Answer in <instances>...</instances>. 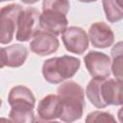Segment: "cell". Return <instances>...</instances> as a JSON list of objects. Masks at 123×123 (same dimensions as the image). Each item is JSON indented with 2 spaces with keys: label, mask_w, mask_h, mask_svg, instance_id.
I'll return each instance as SVG.
<instances>
[{
  "label": "cell",
  "mask_w": 123,
  "mask_h": 123,
  "mask_svg": "<svg viewBox=\"0 0 123 123\" xmlns=\"http://www.w3.org/2000/svg\"><path fill=\"white\" fill-rule=\"evenodd\" d=\"M57 94L62 99L63 107L60 119L64 122H73L80 119L86 107L84 88L76 82L67 81L58 86Z\"/></svg>",
  "instance_id": "cell-1"
},
{
  "label": "cell",
  "mask_w": 123,
  "mask_h": 123,
  "mask_svg": "<svg viewBox=\"0 0 123 123\" xmlns=\"http://www.w3.org/2000/svg\"><path fill=\"white\" fill-rule=\"evenodd\" d=\"M81 61L72 56L54 57L42 64V75L50 84H60L73 77L79 70Z\"/></svg>",
  "instance_id": "cell-2"
},
{
  "label": "cell",
  "mask_w": 123,
  "mask_h": 123,
  "mask_svg": "<svg viewBox=\"0 0 123 123\" xmlns=\"http://www.w3.org/2000/svg\"><path fill=\"white\" fill-rule=\"evenodd\" d=\"M40 30V13L36 8L23 9L17 20L15 38L18 41H28Z\"/></svg>",
  "instance_id": "cell-3"
},
{
  "label": "cell",
  "mask_w": 123,
  "mask_h": 123,
  "mask_svg": "<svg viewBox=\"0 0 123 123\" xmlns=\"http://www.w3.org/2000/svg\"><path fill=\"white\" fill-rule=\"evenodd\" d=\"M23 8L17 4H10L0 11V42L10 43L17 29V20Z\"/></svg>",
  "instance_id": "cell-4"
},
{
  "label": "cell",
  "mask_w": 123,
  "mask_h": 123,
  "mask_svg": "<svg viewBox=\"0 0 123 123\" xmlns=\"http://www.w3.org/2000/svg\"><path fill=\"white\" fill-rule=\"evenodd\" d=\"M86 67L92 78L108 79L111 72V60L105 53L89 51L85 57Z\"/></svg>",
  "instance_id": "cell-5"
},
{
  "label": "cell",
  "mask_w": 123,
  "mask_h": 123,
  "mask_svg": "<svg viewBox=\"0 0 123 123\" xmlns=\"http://www.w3.org/2000/svg\"><path fill=\"white\" fill-rule=\"evenodd\" d=\"M88 35L86 31L77 26L68 27L62 35V40L65 49L73 54L82 55L88 47Z\"/></svg>",
  "instance_id": "cell-6"
},
{
  "label": "cell",
  "mask_w": 123,
  "mask_h": 123,
  "mask_svg": "<svg viewBox=\"0 0 123 123\" xmlns=\"http://www.w3.org/2000/svg\"><path fill=\"white\" fill-rule=\"evenodd\" d=\"M59 46L60 41L57 38V36L41 29L33 37V39L30 42L31 51L41 57L55 53Z\"/></svg>",
  "instance_id": "cell-7"
},
{
  "label": "cell",
  "mask_w": 123,
  "mask_h": 123,
  "mask_svg": "<svg viewBox=\"0 0 123 123\" xmlns=\"http://www.w3.org/2000/svg\"><path fill=\"white\" fill-rule=\"evenodd\" d=\"M37 111L39 121L56 120L63 111L62 99L58 94H48L39 101Z\"/></svg>",
  "instance_id": "cell-8"
},
{
  "label": "cell",
  "mask_w": 123,
  "mask_h": 123,
  "mask_svg": "<svg viewBox=\"0 0 123 123\" xmlns=\"http://www.w3.org/2000/svg\"><path fill=\"white\" fill-rule=\"evenodd\" d=\"M66 14L59 11H42L40 13V29L55 36L62 35L68 28Z\"/></svg>",
  "instance_id": "cell-9"
},
{
  "label": "cell",
  "mask_w": 123,
  "mask_h": 123,
  "mask_svg": "<svg viewBox=\"0 0 123 123\" xmlns=\"http://www.w3.org/2000/svg\"><path fill=\"white\" fill-rule=\"evenodd\" d=\"M88 38L95 48H108L114 42V34L105 22H94L88 30Z\"/></svg>",
  "instance_id": "cell-10"
},
{
  "label": "cell",
  "mask_w": 123,
  "mask_h": 123,
  "mask_svg": "<svg viewBox=\"0 0 123 123\" xmlns=\"http://www.w3.org/2000/svg\"><path fill=\"white\" fill-rule=\"evenodd\" d=\"M28 49L21 44H12L1 48V68L19 67L24 64L28 57Z\"/></svg>",
  "instance_id": "cell-11"
},
{
  "label": "cell",
  "mask_w": 123,
  "mask_h": 123,
  "mask_svg": "<svg viewBox=\"0 0 123 123\" xmlns=\"http://www.w3.org/2000/svg\"><path fill=\"white\" fill-rule=\"evenodd\" d=\"M102 97L107 106L123 105V81L117 78L105 79L102 82Z\"/></svg>",
  "instance_id": "cell-12"
},
{
  "label": "cell",
  "mask_w": 123,
  "mask_h": 123,
  "mask_svg": "<svg viewBox=\"0 0 123 123\" xmlns=\"http://www.w3.org/2000/svg\"><path fill=\"white\" fill-rule=\"evenodd\" d=\"M8 102L11 107L34 109L36 104V98L32 90L27 86H15L9 92Z\"/></svg>",
  "instance_id": "cell-13"
},
{
  "label": "cell",
  "mask_w": 123,
  "mask_h": 123,
  "mask_svg": "<svg viewBox=\"0 0 123 123\" xmlns=\"http://www.w3.org/2000/svg\"><path fill=\"white\" fill-rule=\"evenodd\" d=\"M105 79H97V78H92L88 85L86 86V94L89 102L95 106L98 109H103L106 108L107 105L105 104L103 97H102V82Z\"/></svg>",
  "instance_id": "cell-14"
},
{
  "label": "cell",
  "mask_w": 123,
  "mask_h": 123,
  "mask_svg": "<svg viewBox=\"0 0 123 123\" xmlns=\"http://www.w3.org/2000/svg\"><path fill=\"white\" fill-rule=\"evenodd\" d=\"M111 73L123 81V41H118L111 48Z\"/></svg>",
  "instance_id": "cell-15"
},
{
  "label": "cell",
  "mask_w": 123,
  "mask_h": 123,
  "mask_svg": "<svg viewBox=\"0 0 123 123\" xmlns=\"http://www.w3.org/2000/svg\"><path fill=\"white\" fill-rule=\"evenodd\" d=\"M106 18L110 22H117L123 19V8L117 0H102Z\"/></svg>",
  "instance_id": "cell-16"
},
{
  "label": "cell",
  "mask_w": 123,
  "mask_h": 123,
  "mask_svg": "<svg viewBox=\"0 0 123 123\" xmlns=\"http://www.w3.org/2000/svg\"><path fill=\"white\" fill-rule=\"evenodd\" d=\"M9 118H10V121L18 122V123H31L36 120L34 109H31V108L12 107L9 112Z\"/></svg>",
  "instance_id": "cell-17"
},
{
  "label": "cell",
  "mask_w": 123,
  "mask_h": 123,
  "mask_svg": "<svg viewBox=\"0 0 123 123\" xmlns=\"http://www.w3.org/2000/svg\"><path fill=\"white\" fill-rule=\"evenodd\" d=\"M70 3L68 0H43L42 11H59L65 14L69 12Z\"/></svg>",
  "instance_id": "cell-18"
},
{
  "label": "cell",
  "mask_w": 123,
  "mask_h": 123,
  "mask_svg": "<svg viewBox=\"0 0 123 123\" xmlns=\"http://www.w3.org/2000/svg\"><path fill=\"white\" fill-rule=\"evenodd\" d=\"M86 123H99V122H115V118L113 115L110 112L106 111H95L87 114L86 118Z\"/></svg>",
  "instance_id": "cell-19"
},
{
  "label": "cell",
  "mask_w": 123,
  "mask_h": 123,
  "mask_svg": "<svg viewBox=\"0 0 123 123\" xmlns=\"http://www.w3.org/2000/svg\"><path fill=\"white\" fill-rule=\"evenodd\" d=\"M117 116H118V120H119L120 122H123V105H122V108L118 111Z\"/></svg>",
  "instance_id": "cell-20"
},
{
  "label": "cell",
  "mask_w": 123,
  "mask_h": 123,
  "mask_svg": "<svg viewBox=\"0 0 123 123\" xmlns=\"http://www.w3.org/2000/svg\"><path fill=\"white\" fill-rule=\"evenodd\" d=\"M23 3H25V4H27V5H32V4H35V3H37V1H39V0H21Z\"/></svg>",
  "instance_id": "cell-21"
},
{
  "label": "cell",
  "mask_w": 123,
  "mask_h": 123,
  "mask_svg": "<svg viewBox=\"0 0 123 123\" xmlns=\"http://www.w3.org/2000/svg\"><path fill=\"white\" fill-rule=\"evenodd\" d=\"M80 2H83V3H91V2H95L96 0H78Z\"/></svg>",
  "instance_id": "cell-22"
},
{
  "label": "cell",
  "mask_w": 123,
  "mask_h": 123,
  "mask_svg": "<svg viewBox=\"0 0 123 123\" xmlns=\"http://www.w3.org/2000/svg\"><path fill=\"white\" fill-rule=\"evenodd\" d=\"M117 1H118V3L120 4V6L123 8V0H117Z\"/></svg>",
  "instance_id": "cell-23"
},
{
  "label": "cell",
  "mask_w": 123,
  "mask_h": 123,
  "mask_svg": "<svg viewBox=\"0 0 123 123\" xmlns=\"http://www.w3.org/2000/svg\"><path fill=\"white\" fill-rule=\"evenodd\" d=\"M1 2H5V1H12V0H0Z\"/></svg>",
  "instance_id": "cell-24"
}]
</instances>
